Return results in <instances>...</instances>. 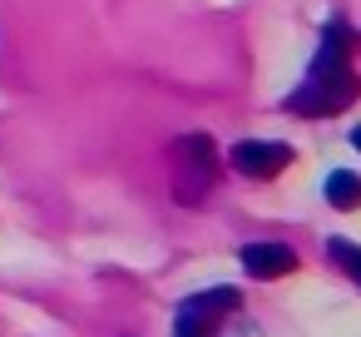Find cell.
<instances>
[{"label":"cell","mask_w":361,"mask_h":337,"mask_svg":"<svg viewBox=\"0 0 361 337\" xmlns=\"http://www.w3.org/2000/svg\"><path fill=\"white\" fill-rule=\"evenodd\" d=\"M356 75H351V65H346V50H336V45H322V55H317V65H312V75L302 80V90H292L287 95V110L292 114H336V110H346L351 100H356Z\"/></svg>","instance_id":"1"},{"label":"cell","mask_w":361,"mask_h":337,"mask_svg":"<svg viewBox=\"0 0 361 337\" xmlns=\"http://www.w3.org/2000/svg\"><path fill=\"white\" fill-rule=\"evenodd\" d=\"M292 164V149L277 144V139H243L233 144V169L247 174V179H272Z\"/></svg>","instance_id":"2"},{"label":"cell","mask_w":361,"mask_h":337,"mask_svg":"<svg viewBox=\"0 0 361 337\" xmlns=\"http://www.w3.org/2000/svg\"><path fill=\"white\" fill-rule=\"evenodd\" d=\"M233 307H238V288H208V292L183 297V307H178V337H198L213 317H223Z\"/></svg>","instance_id":"3"},{"label":"cell","mask_w":361,"mask_h":337,"mask_svg":"<svg viewBox=\"0 0 361 337\" xmlns=\"http://www.w3.org/2000/svg\"><path fill=\"white\" fill-rule=\"evenodd\" d=\"M178 164H183V199H193V189L198 184H213V169H218V149H213V139L208 134H188V139H178Z\"/></svg>","instance_id":"4"},{"label":"cell","mask_w":361,"mask_h":337,"mask_svg":"<svg viewBox=\"0 0 361 337\" xmlns=\"http://www.w3.org/2000/svg\"><path fill=\"white\" fill-rule=\"evenodd\" d=\"M243 268H247V278H282V273H292L297 268V253L287 248V243H247L243 248Z\"/></svg>","instance_id":"5"},{"label":"cell","mask_w":361,"mask_h":337,"mask_svg":"<svg viewBox=\"0 0 361 337\" xmlns=\"http://www.w3.org/2000/svg\"><path fill=\"white\" fill-rule=\"evenodd\" d=\"M322 194H326V203H331V208H341V213H351V208H361V179H356V174H346V169H336V174H326V184H322Z\"/></svg>","instance_id":"6"},{"label":"cell","mask_w":361,"mask_h":337,"mask_svg":"<svg viewBox=\"0 0 361 337\" xmlns=\"http://www.w3.org/2000/svg\"><path fill=\"white\" fill-rule=\"evenodd\" d=\"M331 253H336V258L351 268V278L361 283V248H351V243H341V238H336V243H331Z\"/></svg>","instance_id":"7"},{"label":"cell","mask_w":361,"mask_h":337,"mask_svg":"<svg viewBox=\"0 0 361 337\" xmlns=\"http://www.w3.org/2000/svg\"><path fill=\"white\" fill-rule=\"evenodd\" d=\"M351 144H356V149H361V129H356V134H351Z\"/></svg>","instance_id":"8"}]
</instances>
